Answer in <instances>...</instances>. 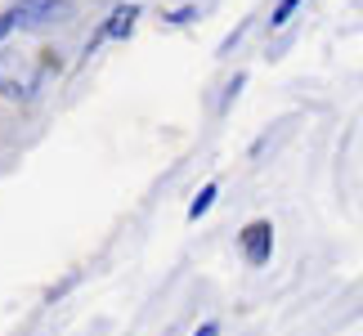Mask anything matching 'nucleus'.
Instances as JSON below:
<instances>
[{"label":"nucleus","mask_w":363,"mask_h":336,"mask_svg":"<svg viewBox=\"0 0 363 336\" xmlns=\"http://www.w3.org/2000/svg\"><path fill=\"white\" fill-rule=\"evenodd\" d=\"M32 90H36V72L27 67L18 54H0V94L5 99H32Z\"/></svg>","instance_id":"obj_1"},{"label":"nucleus","mask_w":363,"mask_h":336,"mask_svg":"<svg viewBox=\"0 0 363 336\" xmlns=\"http://www.w3.org/2000/svg\"><path fill=\"white\" fill-rule=\"evenodd\" d=\"M238 247H242V256H247V264H260L274 256V224L269 220H251L247 229L238 233Z\"/></svg>","instance_id":"obj_2"},{"label":"nucleus","mask_w":363,"mask_h":336,"mask_svg":"<svg viewBox=\"0 0 363 336\" xmlns=\"http://www.w3.org/2000/svg\"><path fill=\"white\" fill-rule=\"evenodd\" d=\"M63 13H67V0H18V5L9 9V18H13V32H18V27L54 23V18H63Z\"/></svg>","instance_id":"obj_3"},{"label":"nucleus","mask_w":363,"mask_h":336,"mask_svg":"<svg viewBox=\"0 0 363 336\" xmlns=\"http://www.w3.org/2000/svg\"><path fill=\"white\" fill-rule=\"evenodd\" d=\"M135 18H139V5H121V9H113V13H108V23L99 27V36H94V40H121V36H130Z\"/></svg>","instance_id":"obj_4"},{"label":"nucleus","mask_w":363,"mask_h":336,"mask_svg":"<svg viewBox=\"0 0 363 336\" xmlns=\"http://www.w3.org/2000/svg\"><path fill=\"white\" fill-rule=\"evenodd\" d=\"M216 198H220V184H202V193L189 202V220H202V215L216 206Z\"/></svg>","instance_id":"obj_5"},{"label":"nucleus","mask_w":363,"mask_h":336,"mask_svg":"<svg viewBox=\"0 0 363 336\" xmlns=\"http://www.w3.org/2000/svg\"><path fill=\"white\" fill-rule=\"evenodd\" d=\"M296 9H301V0H278V9H274V18H269V23H274V27H283Z\"/></svg>","instance_id":"obj_6"},{"label":"nucleus","mask_w":363,"mask_h":336,"mask_svg":"<svg viewBox=\"0 0 363 336\" xmlns=\"http://www.w3.org/2000/svg\"><path fill=\"white\" fill-rule=\"evenodd\" d=\"M193 336H220V323H216V318H206V323L193 332Z\"/></svg>","instance_id":"obj_7"}]
</instances>
